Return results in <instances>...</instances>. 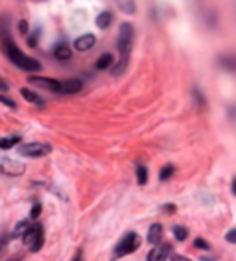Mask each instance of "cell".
<instances>
[{
    "instance_id": "30",
    "label": "cell",
    "mask_w": 236,
    "mask_h": 261,
    "mask_svg": "<svg viewBox=\"0 0 236 261\" xmlns=\"http://www.w3.org/2000/svg\"><path fill=\"white\" fill-rule=\"evenodd\" d=\"M6 244H8V240H6V238H0V253H2V249L6 247Z\"/></svg>"
},
{
    "instance_id": "23",
    "label": "cell",
    "mask_w": 236,
    "mask_h": 261,
    "mask_svg": "<svg viewBox=\"0 0 236 261\" xmlns=\"http://www.w3.org/2000/svg\"><path fill=\"white\" fill-rule=\"evenodd\" d=\"M0 102H2V104H6V106H8V108H16V102H14L12 98L4 96V94H0Z\"/></svg>"
},
{
    "instance_id": "1",
    "label": "cell",
    "mask_w": 236,
    "mask_h": 261,
    "mask_svg": "<svg viewBox=\"0 0 236 261\" xmlns=\"http://www.w3.org/2000/svg\"><path fill=\"white\" fill-rule=\"evenodd\" d=\"M2 37V49H4V53H6V57L18 67V69H22V71H28V73H36V71H39L41 69V63L37 61V59H34V57H28L26 53H22V49L10 39V34H8V28H6V24H2V34H0Z\"/></svg>"
},
{
    "instance_id": "24",
    "label": "cell",
    "mask_w": 236,
    "mask_h": 261,
    "mask_svg": "<svg viewBox=\"0 0 236 261\" xmlns=\"http://www.w3.org/2000/svg\"><path fill=\"white\" fill-rule=\"evenodd\" d=\"M193 245H195V247H199V249H209V244H207L203 238H197V240L193 242Z\"/></svg>"
},
{
    "instance_id": "11",
    "label": "cell",
    "mask_w": 236,
    "mask_h": 261,
    "mask_svg": "<svg viewBox=\"0 0 236 261\" xmlns=\"http://www.w3.org/2000/svg\"><path fill=\"white\" fill-rule=\"evenodd\" d=\"M162 234H163L162 224H152L150 230H148V242H150L152 245L160 244V242H162Z\"/></svg>"
},
{
    "instance_id": "14",
    "label": "cell",
    "mask_w": 236,
    "mask_h": 261,
    "mask_svg": "<svg viewBox=\"0 0 236 261\" xmlns=\"http://www.w3.org/2000/svg\"><path fill=\"white\" fill-rule=\"evenodd\" d=\"M22 96L28 100V102H32V104H37V106H43V100L36 94V92H32L30 88H22Z\"/></svg>"
},
{
    "instance_id": "29",
    "label": "cell",
    "mask_w": 236,
    "mask_h": 261,
    "mask_svg": "<svg viewBox=\"0 0 236 261\" xmlns=\"http://www.w3.org/2000/svg\"><path fill=\"white\" fill-rule=\"evenodd\" d=\"M20 32H22V34H28V24H26V20L20 22Z\"/></svg>"
},
{
    "instance_id": "16",
    "label": "cell",
    "mask_w": 236,
    "mask_h": 261,
    "mask_svg": "<svg viewBox=\"0 0 236 261\" xmlns=\"http://www.w3.org/2000/svg\"><path fill=\"white\" fill-rule=\"evenodd\" d=\"M116 4L122 12H128V14H134L136 12V2L134 0H116Z\"/></svg>"
},
{
    "instance_id": "4",
    "label": "cell",
    "mask_w": 236,
    "mask_h": 261,
    "mask_svg": "<svg viewBox=\"0 0 236 261\" xmlns=\"http://www.w3.org/2000/svg\"><path fill=\"white\" fill-rule=\"evenodd\" d=\"M132 41H134V28H132V24H122L120 26V34H118V51H120L122 57H126L130 53Z\"/></svg>"
},
{
    "instance_id": "20",
    "label": "cell",
    "mask_w": 236,
    "mask_h": 261,
    "mask_svg": "<svg viewBox=\"0 0 236 261\" xmlns=\"http://www.w3.org/2000/svg\"><path fill=\"white\" fill-rule=\"evenodd\" d=\"M171 232H173V236H175L177 242H183V240L187 238V228H185V226H173Z\"/></svg>"
},
{
    "instance_id": "25",
    "label": "cell",
    "mask_w": 236,
    "mask_h": 261,
    "mask_svg": "<svg viewBox=\"0 0 236 261\" xmlns=\"http://www.w3.org/2000/svg\"><path fill=\"white\" fill-rule=\"evenodd\" d=\"M169 259H171V261H191L189 257H183V255H179V253H169Z\"/></svg>"
},
{
    "instance_id": "10",
    "label": "cell",
    "mask_w": 236,
    "mask_h": 261,
    "mask_svg": "<svg viewBox=\"0 0 236 261\" xmlns=\"http://www.w3.org/2000/svg\"><path fill=\"white\" fill-rule=\"evenodd\" d=\"M81 88H83V83H81L79 79H67V81H61L59 92H63V94H75V92H79Z\"/></svg>"
},
{
    "instance_id": "12",
    "label": "cell",
    "mask_w": 236,
    "mask_h": 261,
    "mask_svg": "<svg viewBox=\"0 0 236 261\" xmlns=\"http://www.w3.org/2000/svg\"><path fill=\"white\" fill-rule=\"evenodd\" d=\"M114 63V57H112V53H103L99 59H97V69L99 71H105V69H110V65Z\"/></svg>"
},
{
    "instance_id": "5",
    "label": "cell",
    "mask_w": 236,
    "mask_h": 261,
    "mask_svg": "<svg viewBox=\"0 0 236 261\" xmlns=\"http://www.w3.org/2000/svg\"><path fill=\"white\" fill-rule=\"evenodd\" d=\"M52 151V145H47V143H24L18 147V153L24 155V157H43V155H47Z\"/></svg>"
},
{
    "instance_id": "21",
    "label": "cell",
    "mask_w": 236,
    "mask_h": 261,
    "mask_svg": "<svg viewBox=\"0 0 236 261\" xmlns=\"http://www.w3.org/2000/svg\"><path fill=\"white\" fill-rule=\"evenodd\" d=\"M26 230H28V222L24 220V222H20V224H18V226L14 228L12 236H14V238H18V236H24V232H26Z\"/></svg>"
},
{
    "instance_id": "9",
    "label": "cell",
    "mask_w": 236,
    "mask_h": 261,
    "mask_svg": "<svg viewBox=\"0 0 236 261\" xmlns=\"http://www.w3.org/2000/svg\"><path fill=\"white\" fill-rule=\"evenodd\" d=\"M94 43H97V37H94L92 34H85V35L77 37L73 45H75V49H77V51H89Z\"/></svg>"
},
{
    "instance_id": "26",
    "label": "cell",
    "mask_w": 236,
    "mask_h": 261,
    "mask_svg": "<svg viewBox=\"0 0 236 261\" xmlns=\"http://www.w3.org/2000/svg\"><path fill=\"white\" fill-rule=\"evenodd\" d=\"M226 242H228V244H236V230H230V232L226 234Z\"/></svg>"
},
{
    "instance_id": "7",
    "label": "cell",
    "mask_w": 236,
    "mask_h": 261,
    "mask_svg": "<svg viewBox=\"0 0 236 261\" xmlns=\"http://www.w3.org/2000/svg\"><path fill=\"white\" fill-rule=\"evenodd\" d=\"M28 83L30 85H36L39 88H45V90H50V92H59V88H61V83L59 81L47 79V77H30Z\"/></svg>"
},
{
    "instance_id": "3",
    "label": "cell",
    "mask_w": 236,
    "mask_h": 261,
    "mask_svg": "<svg viewBox=\"0 0 236 261\" xmlns=\"http://www.w3.org/2000/svg\"><path fill=\"white\" fill-rule=\"evenodd\" d=\"M140 236L138 234H134V232H130V234H126L118 244H116V247H114V257L112 259H120V257H126V255H130L132 251H136L138 247H140Z\"/></svg>"
},
{
    "instance_id": "28",
    "label": "cell",
    "mask_w": 236,
    "mask_h": 261,
    "mask_svg": "<svg viewBox=\"0 0 236 261\" xmlns=\"http://www.w3.org/2000/svg\"><path fill=\"white\" fill-rule=\"evenodd\" d=\"M6 90H8L6 81H4V79H0V92H6Z\"/></svg>"
},
{
    "instance_id": "19",
    "label": "cell",
    "mask_w": 236,
    "mask_h": 261,
    "mask_svg": "<svg viewBox=\"0 0 236 261\" xmlns=\"http://www.w3.org/2000/svg\"><path fill=\"white\" fill-rule=\"evenodd\" d=\"M173 173H175L173 165H163L162 171H160V179H162V181H169V179L173 177Z\"/></svg>"
},
{
    "instance_id": "22",
    "label": "cell",
    "mask_w": 236,
    "mask_h": 261,
    "mask_svg": "<svg viewBox=\"0 0 236 261\" xmlns=\"http://www.w3.org/2000/svg\"><path fill=\"white\" fill-rule=\"evenodd\" d=\"M39 214H41V204H39V202H36V204L32 206V210H30V218H32V220H36Z\"/></svg>"
},
{
    "instance_id": "13",
    "label": "cell",
    "mask_w": 236,
    "mask_h": 261,
    "mask_svg": "<svg viewBox=\"0 0 236 261\" xmlns=\"http://www.w3.org/2000/svg\"><path fill=\"white\" fill-rule=\"evenodd\" d=\"M112 24V14L107 10V12H101L99 16H97V26L101 28V30H107L109 26Z\"/></svg>"
},
{
    "instance_id": "15",
    "label": "cell",
    "mask_w": 236,
    "mask_h": 261,
    "mask_svg": "<svg viewBox=\"0 0 236 261\" xmlns=\"http://www.w3.org/2000/svg\"><path fill=\"white\" fill-rule=\"evenodd\" d=\"M54 55H55L57 59L65 61V59H69V57H71V49H69L67 45H57V47L54 49Z\"/></svg>"
},
{
    "instance_id": "18",
    "label": "cell",
    "mask_w": 236,
    "mask_h": 261,
    "mask_svg": "<svg viewBox=\"0 0 236 261\" xmlns=\"http://www.w3.org/2000/svg\"><path fill=\"white\" fill-rule=\"evenodd\" d=\"M136 175H138V183H140V185H146V183H148V169H146L144 165H140V163H138V167H136Z\"/></svg>"
},
{
    "instance_id": "6",
    "label": "cell",
    "mask_w": 236,
    "mask_h": 261,
    "mask_svg": "<svg viewBox=\"0 0 236 261\" xmlns=\"http://www.w3.org/2000/svg\"><path fill=\"white\" fill-rule=\"evenodd\" d=\"M24 171H26L24 163H20V161H16V159H8V157L0 159V173H4V175H8V177H18V175H22Z\"/></svg>"
},
{
    "instance_id": "27",
    "label": "cell",
    "mask_w": 236,
    "mask_h": 261,
    "mask_svg": "<svg viewBox=\"0 0 236 261\" xmlns=\"http://www.w3.org/2000/svg\"><path fill=\"white\" fill-rule=\"evenodd\" d=\"M163 210L171 214V212H175V210H177V208H175V204H165V206H163Z\"/></svg>"
},
{
    "instance_id": "2",
    "label": "cell",
    "mask_w": 236,
    "mask_h": 261,
    "mask_svg": "<svg viewBox=\"0 0 236 261\" xmlns=\"http://www.w3.org/2000/svg\"><path fill=\"white\" fill-rule=\"evenodd\" d=\"M22 238L30 251H39L43 245V226L39 222H34L32 226H28V230L24 232Z\"/></svg>"
},
{
    "instance_id": "8",
    "label": "cell",
    "mask_w": 236,
    "mask_h": 261,
    "mask_svg": "<svg viewBox=\"0 0 236 261\" xmlns=\"http://www.w3.org/2000/svg\"><path fill=\"white\" fill-rule=\"evenodd\" d=\"M171 244H156L154 249L148 253V261H165L169 259Z\"/></svg>"
},
{
    "instance_id": "31",
    "label": "cell",
    "mask_w": 236,
    "mask_h": 261,
    "mask_svg": "<svg viewBox=\"0 0 236 261\" xmlns=\"http://www.w3.org/2000/svg\"><path fill=\"white\" fill-rule=\"evenodd\" d=\"M73 261H83V251L79 249L77 253H75V257H73Z\"/></svg>"
},
{
    "instance_id": "17",
    "label": "cell",
    "mask_w": 236,
    "mask_h": 261,
    "mask_svg": "<svg viewBox=\"0 0 236 261\" xmlns=\"http://www.w3.org/2000/svg\"><path fill=\"white\" fill-rule=\"evenodd\" d=\"M20 143V138L16 136H12V138H0V149H12L14 145H18Z\"/></svg>"
},
{
    "instance_id": "32",
    "label": "cell",
    "mask_w": 236,
    "mask_h": 261,
    "mask_svg": "<svg viewBox=\"0 0 236 261\" xmlns=\"http://www.w3.org/2000/svg\"><path fill=\"white\" fill-rule=\"evenodd\" d=\"M201 259H203V261H215V259H213V257H209V255H207V257H205V255H203V257H201Z\"/></svg>"
}]
</instances>
